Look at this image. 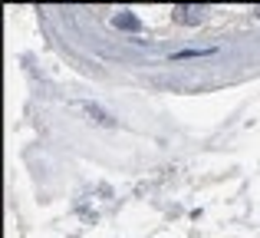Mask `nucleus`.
<instances>
[{
  "mask_svg": "<svg viewBox=\"0 0 260 238\" xmlns=\"http://www.w3.org/2000/svg\"><path fill=\"white\" fill-rule=\"evenodd\" d=\"M175 20H178V23H201V20H204V7L178 4V7H175Z\"/></svg>",
  "mask_w": 260,
  "mask_h": 238,
  "instance_id": "nucleus-1",
  "label": "nucleus"
},
{
  "mask_svg": "<svg viewBox=\"0 0 260 238\" xmlns=\"http://www.w3.org/2000/svg\"><path fill=\"white\" fill-rule=\"evenodd\" d=\"M112 23H115V27H122V30H139V27H142L139 20L132 17V13H119V17H115Z\"/></svg>",
  "mask_w": 260,
  "mask_h": 238,
  "instance_id": "nucleus-2",
  "label": "nucleus"
}]
</instances>
